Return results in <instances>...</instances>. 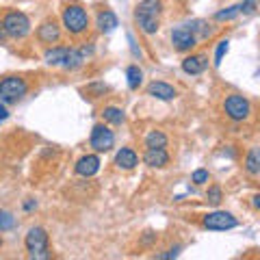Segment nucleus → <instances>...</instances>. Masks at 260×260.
I'll return each mask as SVG.
<instances>
[{
    "label": "nucleus",
    "mask_w": 260,
    "mask_h": 260,
    "mask_svg": "<svg viewBox=\"0 0 260 260\" xmlns=\"http://www.w3.org/2000/svg\"><path fill=\"white\" fill-rule=\"evenodd\" d=\"M160 11L162 3L160 0H141L135 9V22L145 35H156L160 28Z\"/></svg>",
    "instance_id": "obj_1"
},
{
    "label": "nucleus",
    "mask_w": 260,
    "mask_h": 260,
    "mask_svg": "<svg viewBox=\"0 0 260 260\" xmlns=\"http://www.w3.org/2000/svg\"><path fill=\"white\" fill-rule=\"evenodd\" d=\"M61 22L65 30L70 32V35H83V32H87L89 28V13L83 5H65L63 7V13H61Z\"/></svg>",
    "instance_id": "obj_2"
},
{
    "label": "nucleus",
    "mask_w": 260,
    "mask_h": 260,
    "mask_svg": "<svg viewBox=\"0 0 260 260\" xmlns=\"http://www.w3.org/2000/svg\"><path fill=\"white\" fill-rule=\"evenodd\" d=\"M28 93V83L22 76H7L0 80V102L18 104Z\"/></svg>",
    "instance_id": "obj_3"
},
{
    "label": "nucleus",
    "mask_w": 260,
    "mask_h": 260,
    "mask_svg": "<svg viewBox=\"0 0 260 260\" xmlns=\"http://www.w3.org/2000/svg\"><path fill=\"white\" fill-rule=\"evenodd\" d=\"M24 245H26V251L30 258H37V260H44V258H50V249H48V232L44 228H30L24 237Z\"/></svg>",
    "instance_id": "obj_4"
},
{
    "label": "nucleus",
    "mask_w": 260,
    "mask_h": 260,
    "mask_svg": "<svg viewBox=\"0 0 260 260\" xmlns=\"http://www.w3.org/2000/svg\"><path fill=\"white\" fill-rule=\"evenodd\" d=\"M3 28L5 32L9 37L13 39H24L30 32V20H28V15L26 13H22V11H9V13H5V18H3Z\"/></svg>",
    "instance_id": "obj_5"
},
{
    "label": "nucleus",
    "mask_w": 260,
    "mask_h": 260,
    "mask_svg": "<svg viewBox=\"0 0 260 260\" xmlns=\"http://www.w3.org/2000/svg\"><path fill=\"white\" fill-rule=\"evenodd\" d=\"M223 113L232 121H245L251 115V102L241 93H230L223 100Z\"/></svg>",
    "instance_id": "obj_6"
},
{
    "label": "nucleus",
    "mask_w": 260,
    "mask_h": 260,
    "mask_svg": "<svg viewBox=\"0 0 260 260\" xmlns=\"http://www.w3.org/2000/svg\"><path fill=\"white\" fill-rule=\"evenodd\" d=\"M202 225H204L206 230H213V232H225V230L237 228L239 219L234 217L232 213H225V210H213V213L204 215V219H202Z\"/></svg>",
    "instance_id": "obj_7"
},
{
    "label": "nucleus",
    "mask_w": 260,
    "mask_h": 260,
    "mask_svg": "<svg viewBox=\"0 0 260 260\" xmlns=\"http://www.w3.org/2000/svg\"><path fill=\"white\" fill-rule=\"evenodd\" d=\"M89 145L95 152H109L113 145H115V135L107 124H95L91 130V137H89Z\"/></svg>",
    "instance_id": "obj_8"
},
{
    "label": "nucleus",
    "mask_w": 260,
    "mask_h": 260,
    "mask_svg": "<svg viewBox=\"0 0 260 260\" xmlns=\"http://www.w3.org/2000/svg\"><path fill=\"white\" fill-rule=\"evenodd\" d=\"M172 46L174 50L178 52H191L195 46H198V39H195V35L191 32V28L186 26V24H180V26L172 28Z\"/></svg>",
    "instance_id": "obj_9"
},
{
    "label": "nucleus",
    "mask_w": 260,
    "mask_h": 260,
    "mask_svg": "<svg viewBox=\"0 0 260 260\" xmlns=\"http://www.w3.org/2000/svg\"><path fill=\"white\" fill-rule=\"evenodd\" d=\"M37 39L46 46H52V44H59L61 39V26L56 24L54 20H46L37 26Z\"/></svg>",
    "instance_id": "obj_10"
},
{
    "label": "nucleus",
    "mask_w": 260,
    "mask_h": 260,
    "mask_svg": "<svg viewBox=\"0 0 260 260\" xmlns=\"http://www.w3.org/2000/svg\"><path fill=\"white\" fill-rule=\"evenodd\" d=\"M93 48L91 46H80V48H70L68 50V56L63 61V68L65 70H78L80 65H85L89 54H91Z\"/></svg>",
    "instance_id": "obj_11"
},
{
    "label": "nucleus",
    "mask_w": 260,
    "mask_h": 260,
    "mask_svg": "<svg viewBox=\"0 0 260 260\" xmlns=\"http://www.w3.org/2000/svg\"><path fill=\"white\" fill-rule=\"evenodd\" d=\"M208 68V56L206 54H189L182 59V72L189 76H200Z\"/></svg>",
    "instance_id": "obj_12"
},
{
    "label": "nucleus",
    "mask_w": 260,
    "mask_h": 260,
    "mask_svg": "<svg viewBox=\"0 0 260 260\" xmlns=\"http://www.w3.org/2000/svg\"><path fill=\"white\" fill-rule=\"evenodd\" d=\"M143 162L152 169H162L169 165V154L165 148H148L143 154Z\"/></svg>",
    "instance_id": "obj_13"
},
{
    "label": "nucleus",
    "mask_w": 260,
    "mask_h": 260,
    "mask_svg": "<svg viewBox=\"0 0 260 260\" xmlns=\"http://www.w3.org/2000/svg\"><path fill=\"white\" fill-rule=\"evenodd\" d=\"M148 95L156 98V100H162V102H169V100H174V98L178 95V91H176V87H172L169 83L154 80V83L148 85Z\"/></svg>",
    "instance_id": "obj_14"
},
{
    "label": "nucleus",
    "mask_w": 260,
    "mask_h": 260,
    "mask_svg": "<svg viewBox=\"0 0 260 260\" xmlns=\"http://www.w3.org/2000/svg\"><path fill=\"white\" fill-rule=\"evenodd\" d=\"M76 174L83 176V178H91L93 174H98V169H100V158L95 156V154H85V156H80L78 162H76Z\"/></svg>",
    "instance_id": "obj_15"
},
{
    "label": "nucleus",
    "mask_w": 260,
    "mask_h": 260,
    "mask_svg": "<svg viewBox=\"0 0 260 260\" xmlns=\"http://www.w3.org/2000/svg\"><path fill=\"white\" fill-rule=\"evenodd\" d=\"M95 26H98V30H100V32H113L119 26V20H117V15L113 13L111 9H104V11L98 13Z\"/></svg>",
    "instance_id": "obj_16"
},
{
    "label": "nucleus",
    "mask_w": 260,
    "mask_h": 260,
    "mask_svg": "<svg viewBox=\"0 0 260 260\" xmlns=\"http://www.w3.org/2000/svg\"><path fill=\"white\" fill-rule=\"evenodd\" d=\"M115 165L119 169H135L139 165V156H137V152L133 148H121L117 154H115Z\"/></svg>",
    "instance_id": "obj_17"
},
{
    "label": "nucleus",
    "mask_w": 260,
    "mask_h": 260,
    "mask_svg": "<svg viewBox=\"0 0 260 260\" xmlns=\"http://www.w3.org/2000/svg\"><path fill=\"white\" fill-rule=\"evenodd\" d=\"M68 50H70L68 46H52V48H48L46 54H44V61L48 65H52V68H56V65H63L65 56H68Z\"/></svg>",
    "instance_id": "obj_18"
},
{
    "label": "nucleus",
    "mask_w": 260,
    "mask_h": 260,
    "mask_svg": "<svg viewBox=\"0 0 260 260\" xmlns=\"http://www.w3.org/2000/svg\"><path fill=\"white\" fill-rule=\"evenodd\" d=\"M245 172H247L249 176H258V174H260V150H258V148H251V150L247 152Z\"/></svg>",
    "instance_id": "obj_19"
},
{
    "label": "nucleus",
    "mask_w": 260,
    "mask_h": 260,
    "mask_svg": "<svg viewBox=\"0 0 260 260\" xmlns=\"http://www.w3.org/2000/svg\"><path fill=\"white\" fill-rule=\"evenodd\" d=\"M145 148H167V135L162 130H150L145 135Z\"/></svg>",
    "instance_id": "obj_20"
},
{
    "label": "nucleus",
    "mask_w": 260,
    "mask_h": 260,
    "mask_svg": "<svg viewBox=\"0 0 260 260\" xmlns=\"http://www.w3.org/2000/svg\"><path fill=\"white\" fill-rule=\"evenodd\" d=\"M124 111H121L119 107H104L102 109V119L107 121V124H115V126H119V124H124Z\"/></svg>",
    "instance_id": "obj_21"
},
{
    "label": "nucleus",
    "mask_w": 260,
    "mask_h": 260,
    "mask_svg": "<svg viewBox=\"0 0 260 260\" xmlns=\"http://www.w3.org/2000/svg\"><path fill=\"white\" fill-rule=\"evenodd\" d=\"M186 26L191 28V32L195 35V39H198V42H200V39H208L210 35H213V30L208 28V24H206L204 20H193V22L186 24Z\"/></svg>",
    "instance_id": "obj_22"
},
{
    "label": "nucleus",
    "mask_w": 260,
    "mask_h": 260,
    "mask_svg": "<svg viewBox=\"0 0 260 260\" xmlns=\"http://www.w3.org/2000/svg\"><path fill=\"white\" fill-rule=\"evenodd\" d=\"M126 78H128V87L133 89H139V85L143 83V72L139 70V65H128L126 68Z\"/></svg>",
    "instance_id": "obj_23"
},
{
    "label": "nucleus",
    "mask_w": 260,
    "mask_h": 260,
    "mask_svg": "<svg viewBox=\"0 0 260 260\" xmlns=\"http://www.w3.org/2000/svg\"><path fill=\"white\" fill-rule=\"evenodd\" d=\"M239 13H241V11H239V5H234V7H228V9L217 11V13H215V20H217V22H230V20L237 18Z\"/></svg>",
    "instance_id": "obj_24"
},
{
    "label": "nucleus",
    "mask_w": 260,
    "mask_h": 260,
    "mask_svg": "<svg viewBox=\"0 0 260 260\" xmlns=\"http://www.w3.org/2000/svg\"><path fill=\"white\" fill-rule=\"evenodd\" d=\"M15 228V217L9 210H0V232H9Z\"/></svg>",
    "instance_id": "obj_25"
},
{
    "label": "nucleus",
    "mask_w": 260,
    "mask_h": 260,
    "mask_svg": "<svg viewBox=\"0 0 260 260\" xmlns=\"http://www.w3.org/2000/svg\"><path fill=\"white\" fill-rule=\"evenodd\" d=\"M221 200H223V191H221V186H210V189L206 191V202H208V204L217 206Z\"/></svg>",
    "instance_id": "obj_26"
},
{
    "label": "nucleus",
    "mask_w": 260,
    "mask_h": 260,
    "mask_svg": "<svg viewBox=\"0 0 260 260\" xmlns=\"http://www.w3.org/2000/svg\"><path fill=\"white\" fill-rule=\"evenodd\" d=\"M228 48H230V42H228V39H221V42L217 44V50H215V65H217V68L221 65L223 56L228 54Z\"/></svg>",
    "instance_id": "obj_27"
},
{
    "label": "nucleus",
    "mask_w": 260,
    "mask_h": 260,
    "mask_svg": "<svg viewBox=\"0 0 260 260\" xmlns=\"http://www.w3.org/2000/svg\"><path fill=\"white\" fill-rule=\"evenodd\" d=\"M85 91L91 95V98H100V95H104V93L109 91V87L104 85V83H91V85H87Z\"/></svg>",
    "instance_id": "obj_28"
},
{
    "label": "nucleus",
    "mask_w": 260,
    "mask_h": 260,
    "mask_svg": "<svg viewBox=\"0 0 260 260\" xmlns=\"http://www.w3.org/2000/svg\"><path fill=\"white\" fill-rule=\"evenodd\" d=\"M208 178H210L208 169H195L193 176H191V182H193V184H206Z\"/></svg>",
    "instance_id": "obj_29"
},
{
    "label": "nucleus",
    "mask_w": 260,
    "mask_h": 260,
    "mask_svg": "<svg viewBox=\"0 0 260 260\" xmlns=\"http://www.w3.org/2000/svg\"><path fill=\"white\" fill-rule=\"evenodd\" d=\"M258 9V3L256 0H243V3L239 5V11L241 13H254Z\"/></svg>",
    "instance_id": "obj_30"
},
{
    "label": "nucleus",
    "mask_w": 260,
    "mask_h": 260,
    "mask_svg": "<svg viewBox=\"0 0 260 260\" xmlns=\"http://www.w3.org/2000/svg\"><path fill=\"white\" fill-rule=\"evenodd\" d=\"M128 42H130V50H133V54H135V56H139V59H141V50L137 48V42H135V37L130 35V32H128Z\"/></svg>",
    "instance_id": "obj_31"
},
{
    "label": "nucleus",
    "mask_w": 260,
    "mask_h": 260,
    "mask_svg": "<svg viewBox=\"0 0 260 260\" xmlns=\"http://www.w3.org/2000/svg\"><path fill=\"white\" fill-rule=\"evenodd\" d=\"M180 249H182L180 245H176V247H172V249H169V251H167V254H160L158 258H176L178 254H180Z\"/></svg>",
    "instance_id": "obj_32"
},
{
    "label": "nucleus",
    "mask_w": 260,
    "mask_h": 260,
    "mask_svg": "<svg viewBox=\"0 0 260 260\" xmlns=\"http://www.w3.org/2000/svg\"><path fill=\"white\" fill-rule=\"evenodd\" d=\"M7 117H9V111H7V104L0 102V121H5Z\"/></svg>",
    "instance_id": "obj_33"
},
{
    "label": "nucleus",
    "mask_w": 260,
    "mask_h": 260,
    "mask_svg": "<svg viewBox=\"0 0 260 260\" xmlns=\"http://www.w3.org/2000/svg\"><path fill=\"white\" fill-rule=\"evenodd\" d=\"M37 206V202L35 200H28V202H24V210H32Z\"/></svg>",
    "instance_id": "obj_34"
},
{
    "label": "nucleus",
    "mask_w": 260,
    "mask_h": 260,
    "mask_svg": "<svg viewBox=\"0 0 260 260\" xmlns=\"http://www.w3.org/2000/svg\"><path fill=\"white\" fill-rule=\"evenodd\" d=\"M251 200H254V208H258V206H260V195H254Z\"/></svg>",
    "instance_id": "obj_35"
},
{
    "label": "nucleus",
    "mask_w": 260,
    "mask_h": 260,
    "mask_svg": "<svg viewBox=\"0 0 260 260\" xmlns=\"http://www.w3.org/2000/svg\"><path fill=\"white\" fill-rule=\"evenodd\" d=\"M7 35V32H5V28H3V24H0V39H3Z\"/></svg>",
    "instance_id": "obj_36"
}]
</instances>
